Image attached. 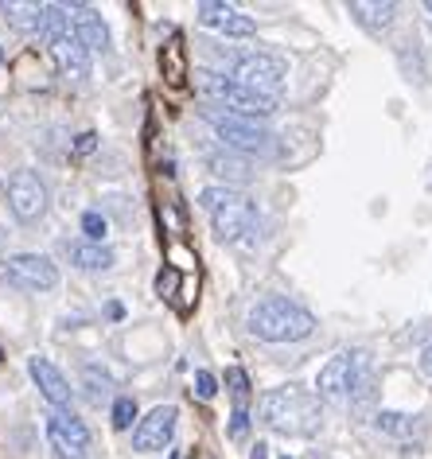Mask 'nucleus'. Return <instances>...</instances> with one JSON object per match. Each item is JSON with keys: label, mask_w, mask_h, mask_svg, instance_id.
Returning <instances> with one entry per match:
<instances>
[{"label": "nucleus", "mask_w": 432, "mask_h": 459, "mask_svg": "<svg viewBox=\"0 0 432 459\" xmlns=\"http://www.w3.org/2000/svg\"><path fill=\"white\" fill-rule=\"evenodd\" d=\"M257 417L261 424H269L281 436H315L324 424V409H320V394L304 385H277L269 394H261L257 401Z\"/></svg>", "instance_id": "obj_1"}, {"label": "nucleus", "mask_w": 432, "mask_h": 459, "mask_svg": "<svg viewBox=\"0 0 432 459\" xmlns=\"http://www.w3.org/2000/svg\"><path fill=\"white\" fill-rule=\"evenodd\" d=\"M249 335L261 342H300L315 331L312 312H304L300 304L284 300V296H265L249 307Z\"/></svg>", "instance_id": "obj_2"}, {"label": "nucleus", "mask_w": 432, "mask_h": 459, "mask_svg": "<svg viewBox=\"0 0 432 459\" xmlns=\"http://www.w3.org/2000/svg\"><path fill=\"white\" fill-rule=\"evenodd\" d=\"M199 206L207 211L214 234L222 242H242V238L254 234L257 226V206L246 191L230 187V183H214V187H203L199 191Z\"/></svg>", "instance_id": "obj_3"}, {"label": "nucleus", "mask_w": 432, "mask_h": 459, "mask_svg": "<svg viewBox=\"0 0 432 459\" xmlns=\"http://www.w3.org/2000/svg\"><path fill=\"white\" fill-rule=\"evenodd\" d=\"M195 90H199V98L207 101L211 109H226V113H238V117H269L272 109H277V98H269V94H257V90H246V86H238L234 78H226V74H214V71H199L195 74Z\"/></svg>", "instance_id": "obj_4"}, {"label": "nucleus", "mask_w": 432, "mask_h": 459, "mask_svg": "<svg viewBox=\"0 0 432 459\" xmlns=\"http://www.w3.org/2000/svg\"><path fill=\"white\" fill-rule=\"evenodd\" d=\"M203 121L219 133V141L226 144V152H242V156H265L272 148V133L254 117H238L226 109H203Z\"/></svg>", "instance_id": "obj_5"}, {"label": "nucleus", "mask_w": 432, "mask_h": 459, "mask_svg": "<svg viewBox=\"0 0 432 459\" xmlns=\"http://www.w3.org/2000/svg\"><path fill=\"white\" fill-rule=\"evenodd\" d=\"M362 370H367V354L362 351H339L335 359H327L320 377H315V389H320L324 401H347V397L359 394Z\"/></svg>", "instance_id": "obj_6"}, {"label": "nucleus", "mask_w": 432, "mask_h": 459, "mask_svg": "<svg viewBox=\"0 0 432 459\" xmlns=\"http://www.w3.org/2000/svg\"><path fill=\"white\" fill-rule=\"evenodd\" d=\"M0 281L20 292H51L59 284V269L43 254H16V257L0 261Z\"/></svg>", "instance_id": "obj_7"}, {"label": "nucleus", "mask_w": 432, "mask_h": 459, "mask_svg": "<svg viewBox=\"0 0 432 459\" xmlns=\"http://www.w3.org/2000/svg\"><path fill=\"white\" fill-rule=\"evenodd\" d=\"M230 78H234L238 86H246V90H257V94L277 98L281 82L289 78V63L277 59V55L254 51V55H242V59H234Z\"/></svg>", "instance_id": "obj_8"}, {"label": "nucleus", "mask_w": 432, "mask_h": 459, "mask_svg": "<svg viewBox=\"0 0 432 459\" xmlns=\"http://www.w3.org/2000/svg\"><path fill=\"white\" fill-rule=\"evenodd\" d=\"M48 440H51L59 459H86V452H90V429L71 409L48 412Z\"/></svg>", "instance_id": "obj_9"}, {"label": "nucleus", "mask_w": 432, "mask_h": 459, "mask_svg": "<svg viewBox=\"0 0 432 459\" xmlns=\"http://www.w3.org/2000/svg\"><path fill=\"white\" fill-rule=\"evenodd\" d=\"M8 206H13V214L20 222H39L48 214V187H43V179L36 171H28V168L13 171V179H8Z\"/></svg>", "instance_id": "obj_10"}, {"label": "nucleus", "mask_w": 432, "mask_h": 459, "mask_svg": "<svg viewBox=\"0 0 432 459\" xmlns=\"http://www.w3.org/2000/svg\"><path fill=\"white\" fill-rule=\"evenodd\" d=\"M176 420H179V409L176 405H160L152 409L144 420H136L133 429V447L136 452H164L176 436Z\"/></svg>", "instance_id": "obj_11"}, {"label": "nucleus", "mask_w": 432, "mask_h": 459, "mask_svg": "<svg viewBox=\"0 0 432 459\" xmlns=\"http://www.w3.org/2000/svg\"><path fill=\"white\" fill-rule=\"evenodd\" d=\"M48 51H51L55 71H59L66 82H82V78H90V51H86V43L78 36L59 31V36L48 39Z\"/></svg>", "instance_id": "obj_12"}, {"label": "nucleus", "mask_w": 432, "mask_h": 459, "mask_svg": "<svg viewBox=\"0 0 432 459\" xmlns=\"http://www.w3.org/2000/svg\"><path fill=\"white\" fill-rule=\"evenodd\" d=\"M63 13H66V28H71V36L82 39L86 51H106L109 48L106 20H101L90 4H63Z\"/></svg>", "instance_id": "obj_13"}, {"label": "nucleus", "mask_w": 432, "mask_h": 459, "mask_svg": "<svg viewBox=\"0 0 432 459\" xmlns=\"http://www.w3.org/2000/svg\"><path fill=\"white\" fill-rule=\"evenodd\" d=\"M199 20L222 36H254L257 24L246 13H238L234 4H222V0H203L199 4Z\"/></svg>", "instance_id": "obj_14"}, {"label": "nucleus", "mask_w": 432, "mask_h": 459, "mask_svg": "<svg viewBox=\"0 0 432 459\" xmlns=\"http://www.w3.org/2000/svg\"><path fill=\"white\" fill-rule=\"evenodd\" d=\"M28 374H31V382L39 385V394L48 397L55 409H71V382H66L63 370L51 359H39L36 354V359L28 362Z\"/></svg>", "instance_id": "obj_15"}, {"label": "nucleus", "mask_w": 432, "mask_h": 459, "mask_svg": "<svg viewBox=\"0 0 432 459\" xmlns=\"http://www.w3.org/2000/svg\"><path fill=\"white\" fill-rule=\"evenodd\" d=\"M347 13L355 16L367 31H385L397 16V4H390V0H350Z\"/></svg>", "instance_id": "obj_16"}, {"label": "nucleus", "mask_w": 432, "mask_h": 459, "mask_svg": "<svg viewBox=\"0 0 432 459\" xmlns=\"http://www.w3.org/2000/svg\"><path fill=\"white\" fill-rule=\"evenodd\" d=\"M66 254H71V261L78 269L86 273H101L113 265V249L101 246V242H66Z\"/></svg>", "instance_id": "obj_17"}, {"label": "nucleus", "mask_w": 432, "mask_h": 459, "mask_svg": "<svg viewBox=\"0 0 432 459\" xmlns=\"http://www.w3.org/2000/svg\"><path fill=\"white\" fill-rule=\"evenodd\" d=\"M226 385H230V397H234V412H249V377L246 370H226Z\"/></svg>", "instance_id": "obj_18"}, {"label": "nucleus", "mask_w": 432, "mask_h": 459, "mask_svg": "<svg viewBox=\"0 0 432 459\" xmlns=\"http://www.w3.org/2000/svg\"><path fill=\"white\" fill-rule=\"evenodd\" d=\"M211 171H219V176H226V179H246L249 164L238 152H226V156H211Z\"/></svg>", "instance_id": "obj_19"}, {"label": "nucleus", "mask_w": 432, "mask_h": 459, "mask_svg": "<svg viewBox=\"0 0 432 459\" xmlns=\"http://www.w3.org/2000/svg\"><path fill=\"white\" fill-rule=\"evenodd\" d=\"M160 63H164V71H168V82H184V48H179V39H172L164 48V55H160Z\"/></svg>", "instance_id": "obj_20"}, {"label": "nucleus", "mask_w": 432, "mask_h": 459, "mask_svg": "<svg viewBox=\"0 0 432 459\" xmlns=\"http://www.w3.org/2000/svg\"><path fill=\"white\" fill-rule=\"evenodd\" d=\"M133 420H136L133 397H117V401H113V429H133Z\"/></svg>", "instance_id": "obj_21"}, {"label": "nucleus", "mask_w": 432, "mask_h": 459, "mask_svg": "<svg viewBox=\"0 0 432 459\" xmlns=\"http://www.w3.org/2000/svg\"><path fill=\"white\" fill-rule=\"evenodd\" d=\"M82 230H86V242H101V238H106V218L101 214H82Z\"/></svg>", "instance_id": "obj_22"}, {"label": "nucleus", "mask_w": 432, "mask_h": 459, "mask_svg": "<svg viewBox=\"0 0 432 459\" xmlns=\"http://www.w3.org/2000/svg\"><path fill=\"white\" fill-rule=\"evenodd\" d=\"M378 429H385V432H409L413 424H409V417H402V412H382Z\"/></svg>", "instance_id": "obj_23"}, {"label": "nucleus", "mask_w": 432, "mask_h": 459, "mask_svg": "<svg viewBox=\"0 0 432 459\" xmlns=\"http://www.w3.org/2000/svg\"><path fill=\"white\" fill-rule=\"evenodd\" d=\"M195 385H199V397H214V389H219L214 385V374H207V370L195 374Z\"/></svg>", "instance_id": "obj_24"}, {"label": "nucleus", "mask_w": 432, "mask_h": 459, "mask_svg": "<svg viewBox=\"0 0 432 459\" xmlns=\"http://www.w3.org/2000/svg\"><path fill=\"white\" fill-rule=\"evenodd\" d=\"M156 289H160L164 296H172V289H176V273H172V269L160 273V277H156Z\"/></svg>", "instance_id": "obj_25"}, {"label": "nucleus", "mask_w": 432, "mask_h": 459, "mask_svg": "<svg viewBox=\"0 0 432 459\" xmlns=\"http://www.w3.org/2000/svg\"><path fill=\"white\" fill-rule=\"evenodd\" d=\"M420 370L432 377V347H425V354H420Z\"/></svg>", "instance_id": "obj_26"}, {"label": "nucleus", "mask_w": 432, "mask_h": 459, "mask_svg": "<svg viewBox=\"0 0 432 459\" xmlns=\"http://www.w3.org/2000/svg\"><path fill=\"white\" fill-rule=\"evenodd\" d=\"M90 148H94V133H86L82 141H78V152H90Z\"/></svg>", "instance_id": "obj_27"}, {"label": "nucleus", "mask_w": 432, "mask_h": 459, "mask_svg": "<svg viewBox=\"0 0 432 459\" xmlns=\"http://www.w3.org/2000/svg\"><path fill=\"white\" fill-rule=\"evenodd\" d=\"M265 452H269V447H265V444H257V447H254V459H265Z\"/></svg>", "instance_id": "obj_28"}, {"label": "nucleus", "mask_w": 432, "mask_h": 459, "mask_svg": "<svg viewBox=\"0 0 432 459\" xmlns=\"http://www.w3.org/2000/svg\"><path fill=\"white\" fill-rule=\"evenodd\" d=\"M4 238H8V234H4V226H0V254H4Z\"/></svg>", "instance_id": "obj_29"}, {"label": "nucleus", "mask_w": 432, "mask_h": 459, "mask_svg": "<svg viewBox=\"0 0 432 459\" xmlns=\"http://www.w3.org/2000/svg\"><path fill=\"white\" fill-rule=\"evenodd\" d=\"M168 459H179V452H172V455H168Z\"/></svg>", "instance_id": "obj_30"}, {"label": "nucleus", "mask_w": 432, "mask_h": 459, "mask_svg": "<svg viewBox=\"0 0 432 459\" xmlns=\"http://www.w3.org/2000/svg\"><path fill=\"white\" fill-rule=\"evenodd\" d=\"M425 8H428V13H432V0H428V4H425Z\"/></svg>", "instance_id": "obj_31"}, {"label": "nucleus", "mask_w": 432, "mask_h": 459, "mask_svg": "<svg viewBox=\"0 0 432 459\" xmlns=\"http://www.w3.org/2000/svg\"><path fill=\"white\" fill-rule=\"evenodd\" d=\"M0 63H4V51H0Z\"/></svg>", "instance_id": "obj_32"}, {"label": "nucleus", "mask_w": 432, "mask_h": 459, "mask_svg": "<svg viewBox=\"0 0 432 459\" xmlns=\"http://www.w3.org/2000/svg\"><path fill=\"white\" fill-rule=\"evenodd\" d=\"M281 459H289V455H281Z\"/></svg>", "instance_id": "obj_33"}]
</instances>
